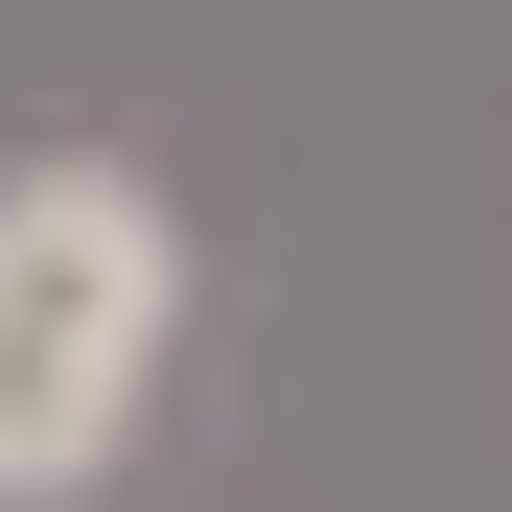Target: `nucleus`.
<instances>
[{"mask_svg":"<svg viewBox=\"0 0 512 512\" xmlns=\"http://www.w3.org/2000/svg\"><path fill=\"white\" fill-rule=\"evenodd\" d=\"M187 326V233L117 163H24L0 187V512H70L140 443V373Z\"/></svg>","mask_w":512,"mask_h":512,"instance_id":"1","label":"nucleus"}]
</instances>
